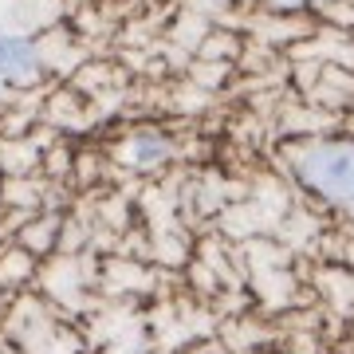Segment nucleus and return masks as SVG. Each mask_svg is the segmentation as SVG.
I'll use <instances>...</instances> for the list:
<instances>
[{
  "label": "nucleus",
  "instance_id": "f257e3e1",
  "mask_svg": "<svg viewBox=\"0 0 354 354\" xmlns=\"http://www.w3.org/2000/svg\"><path fill=\"white\" fill-rule=\"evenodd\" d=\"M295 174L311 193L335 205H354V142H315L299 150Z\"/></svg>",
  "mask_w": 354,
  "mask_h": 354
},
{
  "label": "nucleus",
  "instance_id": "f03ea898",
  "mask_svg": "<svg viewBox=\"0 0 354 354\" xmlns=\"http://www.w3.org/2000/svg\"><path fill=\"white\" fill-rule=\"evenodd\" d=\"M44 75V55L28 36L20 32H0V83L28 87Z\"/></svg>",
  "mask_w": 354,
  "mask_h": 354
},
{
  "label": "nucleus",
  "instance_id": "7ed1b4c3",
  "mask_svg": "<svg viewBox=\"0 0 354 354\" xmlns=\"http://www.w3.org/2000/svg\"><path fill=\"white\" fill-rule=\"evenodd\" d=\"M174 158V138L162 134V130H134L127 142V162L138 165V169H153V165H165Z\"/></svg>",
  "mask_w": 354,
  "mask_h": 354
}]
</instances>
